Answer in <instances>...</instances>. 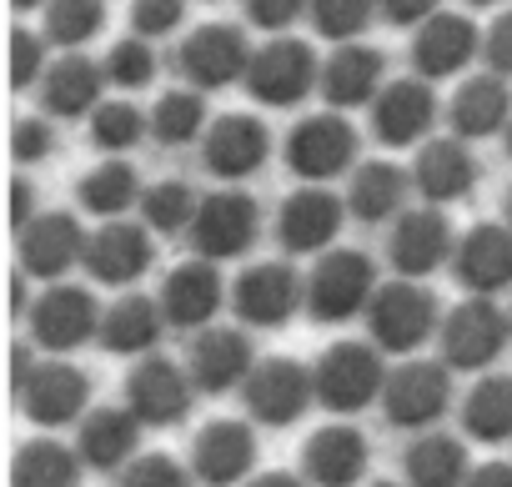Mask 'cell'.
Wrapping results in <instances>:
<instances>
[{"instance_id":"6da1fadb","label":"cell","mask_w":512,"mask_h":487,"mask_svg":"<svg viewBox=\"0 0 512 487\" xmlns=\"http://www.w3.org/2000/svg\"><path fill=\"white\" fill-rule=\"evenodd\" d=\"M377 392H387L382 357L362 342H337L317 362V402L332 412H362Z\"/></svg>"},{"instance_id":"7a4b0ae2","label":"cell","mask_w":512,"mask_h":487,"mask_svg":"<svg viewBox=\"0 0 512 487\" xmlns=\"http://www.w3.org/2000/svg\"><path fill=\"white\" fill-rule=\"evenodd\" d=\"M437 327V302L427 287L417 282H397V287H382L377 302H372V337L377 347L387 352H417Z\"/></svg>"},{"instance_id":"3957f363","label":"cell","mask_w":512,"mask_h":487,"mask_svg":"<svg viewBox=\"0 0 512 487\" xmlns=\"http://www.w3.org/2000/svg\"><path fill=\"white\" fill-rule=\"evenodd\" d=\"M312 402H317V372H307L302 362H287V357L262 362L246 382V407L272 427L297 422Z\"/></svg>"},{"instance_id":"277c9868","label":"cell","mask_w":512,"mask_h":487,"mask_svg":"<svg viewBox=\"0 0 512 487\" xmlns=\"http://www.w3.org/2000/svg\"><path fill=\"white\" fill-rule=\"evenodd\" d=\"M367 297H372V262L357 257V252L327 257L312 277V292H307L317 322H347V317L362 312Z\"/></svg>"},{"instance_id":"5b68a950","label":"cell","mask_w":512,"mask_h":487,"mask_svg":"<svg viewBox=\"0 0 512 487\" xmlns=\"http://www.w3.org/2000/svg\"><path fill=\"white\" fill-rule=\"evenodd\" d=\"M502 342H507V322L487 302L457 307L447 317V327H442V357H447V367H462V372L467 367H487L502 352Z\"/></svg>"},{"instance_id":"8992f818","label":"cell","mask_w":512,"mask_h":487,"mask_svg":"<svg viewBox=\"0 0 512 487\" xmlns=\"http://www.w3.org/2000/svg\"><path fill=\"white\" fill-rule=\"evenodd\" d=\"M126 402H131V412H136L141 422H151V427H171V422L186 417V407H191V387H186V377H181L176 362H166V357H146V362L131 372V382H126Z\"/></svg>"},{"instance_id":"52a82bcc","label":"cell","mask_w":512,"mask_h":487,"mask_svg":"<svg viewBox=\"0 0 512 487\" xmlns=\"http://www.w3.org/2000/svg\"><path fill=\"white\" fill-rule=\"evenodd\" d=\"M447 407V367L442 362H407L387 377V417L397 427H427Z\"/></svg>"},{"instance_id":"ba28073f","label":"cell","mask_w":512,"mask_h":487,"mask_svg":"<svg viewBox=\"0 0 512 487\" xmlns=\"http://www.w3.org/2000/svg\"><path fill=\"white\" fill-rule=\"evenodd\" d=\"M31 327H36L41 347L71 352V347H81V342L96 332V302H91V292H81V287H51V292L36 302Z\"/></svg>"},{"instance_id":"9c48e42d","label":"cell","mask_w":512,"mask_h":487,"mask_svg":"<svg viewBox=\"0 0 512 487\" xmlns=\"http://www.w3.org/2000/svg\"><path fill=\"white\" fill-rule=\"evenodd\" d=\"M86 392H91V382H86L71 362H41V367L31 372V382L21 387L26 412H31L41 427L71 422V417L86 407Z\"/></svg>"},{"instance_id":"30bf717a","label":"cell","mask_w":512,"mask_h":487,"mask_svg":"<svg viewBox=\"0 0 512 487\" xmlns=\"http://www.w3.org/2000/svg\"><path fill=\"white\" fill-rule=\"evenodd\" d=\"M196 472H201V482H211V487H231V482H241L246 472H251V462H256V437H251V427H241V422H211L201 437H196Z\"/></svg>"},{"instance_id":"8fae6325","label":"cell","mask_w":512,"mask_h":487,"mask_svg":"<svg viewBox=\"0 0 512 487\" xmlns=\"http://www.w3.org/2000/svg\"><path fill=\"white\" fill-rule=\"evenodd\" d=\"M246 367H251V342H246L241 332H231V327H211V332H201L196 347H191V382H196L201 392H226V387H236V382L246 377Z\"/></svg>"},{"instance_id":"7c38bea8","label":"cell","mask_w":512,"mask_h":487,"mask_svg":"<svg viewBox=\"0 0 512 487\" xmlns=\"http://www.w3.org/2000/svg\"><path fill=\"white\" fill-rule=\"evenodd\" d=\"M297 277L287 267H256L236 282V317L256 322V327H282L297 307Z\"/></svg>"},{"instance_id":"4fadbf2b","label":"cell","mask_w":512,"mask_h":487,"mask_svg":"<svg viewBox=\"0 0 512 487\" xmlns=\"http://www.w3.org/2000/svg\"><path fill=\"white\" fill-rule=\"evenodd\" d=\"M367 472V442L352 427H322L307 442V477L317 487H352Z\"/></svg>"},{"instance_id":"5bb4252c","label":"cell","mask_w":512,"mask_h":487,"mask_svg":"<svg viewBox=\"0 0 512 487\" xmlns=\"http://www.w3.org/2000/svg\"><path fill=\"white\" fill-rule=\"evenodd\" d=\"M216 307H221V282H216L211 267L191 262V267H176L171 272V282L161 292L166 322H176V327H206L216 317Z\"/></svg>"},{"instance_id":"9a60e30c","label":"cell","mask_w":512,"mask_h":487,"mask_svg":"<svg viewBox=\"0 0 512 487\" xmlns=\"http://www.w3.org/2000/svg\"><path fill=\"white\" fill-rule=\"evenodd\" d=\"M251 231H256V211L241 196H221L196 216V247L206 257H236L251 247Z\"/></svg>"},{"instance_id":"2e32d148","label":"cell","mask_w":512,"mask_h":487,"mask_svg":"<svg viewBox=\"0 0 512 487\" xmlns=\"http://www.w3.org/2000/svg\"><path fill=\"white\" fill-rule=\"evenodd\" d=\"M151 262V247H146V236L131 231V226H111L91 241V252H86V267L96 282L106 287H121V282H136Z\"/></svg>"},{"instance_id":"e0dca14e","label":"cell","mask_w":512,"mask_h":487,"mask_svg":"<svg viewBox=\"0 0 512 487\" xmlns=\"http://www.w3.org/2000/svg\"><path fill=\"white\" fill-rule=\"evenodd\" d=\"M136 432H141V417L126 407H106V412H96L86 427H81V457L91 462V467H121L131 452H136Z\"/></svg>"},{"instance_id":"ac0fdd59","label":"cell","mask_w":512,"mask_h":487,"mask_svg":"<svg viewBox=\"0 0 512 487\" xmlns=\"http://www.w3.org/2000/svg\"><path fill=\"white\" fill-rule=\"evenodd\" d=\"M462 282L472 292H497L512 282V236L507 231H472V241L462 247V262H457Z\"/></svg>"},{"instance_id":"d6986e66","label":"cell","mask_w":512,"mask_h":487,"mask_svg":"<svg viewBox=\"0 0 512 487\" xmlns=\"http://www.w3.org/2000/svg\"><path fill=\"white\" fill-rule=\"evenodd\" d=\"M161 317H166V312H161L156 302H146V297H126V302H116V307L106 312L101 337H106V347L121 352V357H131V352H151L156 337H161Z\"/></svg>"},{"instance_id":"ffe728a7","label":"cell","mask_w":512,"mask_h":487,"mask_svg":"<svg viewBox=\"0 0 512 487\" xmlns=\"http://www.w3.org/2000/svg\"><path fill=\"white\" fill-rule=\"evenodd\" d=\"M11 482L16 487H76L81 482V462L61 442H26L16 452Z\"/></svg>"},{"instance_id":"44dd1931","label":"cell","mask_w":512,"mask_h":487,"mask_svg":"<svg viewBox=\"0 0 512 487\" xmlns=\"http://www.w3.org/2000/svg\"><path fill=\"white\" fill-rule=\"evenodd\" d=\"M407 477L412 487H462L467 477V452L452 437H422L407 452Z\"/></svg>"},{"instance_id":"7402d4cb","label":"cell","mask_w":512,"mask_h":487,"mask_svg":"<svg viewBox=\"0 0 512 487\" xmlns=\"http://www.w3.org/2000/svg\"><path fill=\"white\" fill-rule=\"evenodd\" d=\"M392 257L407 277H427L442 257H447V226L437 216H412L402 221L397 241H392Z\"/></svg>"},{"instance_id":"603a6c76","label":"cell","mask_w":512,"mask_h":487,"mask_svg":"<svg viewBox=\"0 0 512 487\" xmlns=\"http://www.w3.org/2000/svg\"><path fill=\"white\" fill-rule=\"evenodd\" d=\"M76 257H81V236L66 216H51L26 236V267L41 272V277H61Z\"/></svg>"},{"instance_id":"cb8c5ba5","label":"cell","mask_w":512,"mask_h":487,"mask_svg":"<svg viewBox=\"0 0 512 487\" xmlns=\"http://www.w3.org/2000/svg\"><path fill=\"white\" fill-rule=\"evenodd\" d=\"M467 432L482 442H507L512 437V377H487L467 397Z\"/></svg>"},{"instance_id":"d4e9b609","label":"cell","mask_w":512,"mask_h":487,"mask_svg":"<svg viewBox=\"0 0 512 487\" xmlns=\"http://www.w3.org/2000/svg\"><path fill=\"white\" fill-rule=\"evenodd\" d=\"M337 231V201L332 196H297L282 216V241L292 252H312Z\"/></svg>"},{"instance_id":"484cf974","label":"cell","mask_w":512,"mask_h":487,"mask_svg":"<svg viewBox=\"0 0 512 487\" xmlns=\"http://www.w3.org/2000/svg\"><path fill=\"white\" fill-rule=\"evenodd\" d=\"M342 156H347V136H342L337 126H317V131H307V136L297 141V166L312 171V176L337 171Z\"/></svg>"},{"instance_id":"4316f807","label":"cell","mask_w":512,"mask_h":487,"mask_svg":"<svg viewBox=\"0 0 512 487\" xmlns=\"http://www.w3.org/2000/svg\"><path fill=\"white\" fill-rule=\"evenodd\" d=\"M262 156V136L251 126H226V136L216 141V171H251Z\"/></svg>"},{"instance_id":"83f0119b","label":"cell","mask_w":512,"mask_h":487,"mask_svg":"<svg viewBox=\"0 0 512 487\" xmlns=\"http://www.w3.org/2000/svg\"><path fill=\"white\" fill-rule=\"evenodd\" d=\"M467 161L457 156V151H432V161H427V191L432 196H457L462 186H467Z\"/></svg>"},{"instance_id":"f1b7e54d","label":"cell","mask_w":512,"mask_h":487,"mask_svg":"<svg viewBox=\"0 0 512 487\" xmlns=\"http://www.w3.org/2000/svg\"><path fill=\"white\" fill-rule=\"evenodd\" d=\"M121 487H186V472L171 457H141L121 472Z\"/></svg>"},{"instance_id":"f546056e","label":"cell","mask_w":512,"mask_h":487,"mask_svg":"<svg viewBox=\"0 0 512 487\" xmlns=\"http://www.w3.org/2000/svg\"><path fill=\"white\" fill-rule=\"evenodd\" d=\"M392 201H397V176L392 171H367L357 181V211L362 216H382Z\"/></svg>"},{"instance_id":"4dcf8cb0","label":"cell","mask_w":512,"mask_h":487,"mask_svg":"<svg viewBox=\"0 0 512 487\" xmlns=\"http://www.w3.org/2000/svg\"><path fill=\"white\" fill-rule=\"evenodd\" d=\"M126 196H131V176L126 171H106V176H96L86 186V201L96 211H116V206H126Z\"/></svg>"},{"instance_id":"1f68e13d","label":"cell","mask_w":512,"mask_h":487,"mask_svg":"<svg viewBox=\"0 0 512 487\" xmlns=\"http://www.w3.org/2000/svg\"><path fill=\"white\" fill-rule=\"evenodd\" d=\"M186 211H191V196H186L181 186H166V191H156V196H151V221H156V226H166V231H171V226H181V221H186Z\"/></svg>"},{"instance_id":"d6a6232c","label":"cell","mask_w":512,"mask_h":487,"mask_svg":"<svg viewBox=\"0 0 512 487\" xmlns=\"http://www.w3.org/2000/svg\"><path fill=\"white\" fill-rule=\"evenodd\" d=\"M422 126V101L417 96H402L387 106V136H412Z\"/></svg>"},{"instance_id":"836d02e7","label":"cell","mask_w":512,"mask_h":487,"mask_svg":"<svg viewBox=\"0 0 512 487\" xmlns=\"http://www.w3.org/2000/svg\"><path fill=\"white\" fill-rule=\"evenodd\" d=\"M101 136H106V141H131V136H136V116H131V111H111L106 126H101Z\"/></svg>"},{"instance_id":"e575fe53","label":"cell","mask_w":512,"mask_h":487,"mask_svg":"<svg viewBox=\"0 0 512 487\" xmlns=\"http://www.w3.org/2000/svg\"><path fill=\"white\" fill-rule=\"evenodd\" d=\"M26 382H31V352H26V342H16V347H11V392L21 397Z\"/></svg>"},{"instance_id":"d590c367","label":"cell","mask_w":512,"mask_h":487,"mask_svg":"<svg viewBox=\"0 0 512 487\" xmlns=\"http://www.w3.org/2000/svg\"><path fill=\"white\" fill-rule=\"evenodd\" d=\"M467 487H512V467H507V462H492V467L472 472Z\"/></svg>"},{"instance_id":"8d00e7d4","label":"cell","mask_w":512,"mask_h":487,"mask_svg":"<svg viewBox=\"0 0 512 487\" xmlns=\"http://www.w3.org/2000/svg\"><path fill=\"white\" fill-rule=\"evenodd\" d=\"M21 312H26V277L16 272V277H11V317L21 322Z\"/></svg>"},{"instance_id":"74e56055","label":"cell","mask_w":512,"mask_h":487,"mask_svg":"<svg viewBox=\"0 0 512 487\" xmlns=\"http://www.w3.org/2000/svg\"><path fill=\"white\" fill-rule=\"evenodd\" d=\"M251 487H302L297 477H282V472H272V477H256Z\"/></svg>"},{"instance_id":"f35d334b","label":"cell","mask_w":512,"mask_h":487,"mask_svg":"<svg viewBox=\"0 0 512 487\" xmlns=\"http://www.w3.org/2000/svg\"><path fill=\"white\" fill-rule=\"evenodd\" d=\"M377 487H397V482H377Z\"/></svg>"}]
</instances>
